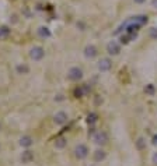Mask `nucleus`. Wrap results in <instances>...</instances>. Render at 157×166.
Instances as JSON below:
<instances>
[{
	"label": "nucleus",
	"mask_w": 157,
	"mask_h": 166,
	"mask_svg": "<svg viewBox=\"0 0 157 166\" xmlns=\"http://www.w3.org/2000/svg\"><path fill=\"white\" fill-rule=\"evenodd\" d=\"M94 103H95V105H101V103H102V98H101L100 95H95V96H94Z\"/></svg>",
	"instance_id": "nucleus-22"
},
{
	"label": "nucleus",
	"mask_w": 157,
	"mask_h": 166,
	"mask_svg": "<svg viewBox=\"0 0 157 166\" xmlns=\"http://www.w3.org/2000/svg\"><path fill=\"white\" fill-rule=\"evenodd\" d=\"M129 41H132L131 39V37H129L128 34H125V35H122V37H121V43H129Z\"/></svg>",
	"instance_id": "nucleus-20"
},
{
	"label": "nucleus",
	"mask_w": 157,
	"mask_h": 166,
	"mask_svg": "<svg viewBox=\"0 0 157 166\" xmlns=\"http://www.w3.org/2000/svg\"><path fill=\"white\" fill-rule=\"evenodd\" d=\"M107 52L110 56H118L121 53V43L116 41H111L107 45Z\"/></svg>",
	"instance_id": "nucleus-5"
},
{
	"label": "nucleus",
	"mask_w": 157,
	"mask_h": 166,
	"mask_svg": "<svg viewBox=\"0 0 157 166\" xmlns=\"http://www.w3.org/2000/svg\"><path fill=\"white\" fill-rule=\"evenodd\" d=\"M89 147L84 145V144H77L76 148H74V156H76L77 159H86L87 156H89Z\"/></svg>",
	"instance_id": "nucleus-3"
},
{
	"label": "nucleus",
	"mask_w": 157,
	"mask_h": 166,
	"mask_svg": "<svg viewBox=\"0 0 157 166\" xmlns=\"http://www.w3.org/2000/svg\"><path fill=\"white\" fill-rule=\"evenodd\" d=\"M154 91H156V88L153 84H147V85L144 87V92H146L147 95H154Z\"/></svg>",
	"instance_id": "nucleus-19"
},
{
	"label": "nucleus",
	"mask_w": 157,
	"mask_h": 166,
	"mask_svg": "<svg viewBox=\"0 0 157 166\" xmlns=\"http://www.w3.org/2000/svg\"><path fill=\"white\" fill-rule=\"evenodd\" d=\"M74 98H83V96H86V93H84V89H83V85H78L74 88Z\"/></svg>",
	"instance_id": "nucleus-18"
},
{
	"label": "nucleus",
	"mask_w": 157,
	"mask_h": 166,
	"mask_svg": "<svg viewBox=\"0 0 157 166\" xmlns=\"http://www.w3.org/2000/svg\"><path fill=\"white\" fill-rule=\"evenodd\" d=\"M97 67H98V70L101 71V73L110 71L111 68H112V62H111V59H108V57H104V59H101L97 63Z\"/></svg>",
	"instance_id": "nucleus-6"
},
{
	"label": "nucleus",
	"mask_w": 157,
	"mask_h": 166,
	"mask_svg": "<svg viewBox=\"0 0 157 166\" xmlns=\"http://www.w3.org/2000/svg\"><path fill=\"white\" fill-rule=\"evenodd\" d=\"M34 161V152L31 149H25L21 153V162L23 163H30V162Z\"/></svg>",
	"instance_id": "nucleus-10"
},
{
	"label": "nucleus",
	"mask_w": 157,
	"mask_h": 166,
	"mask_svg": "<svg viewBox=\"0 0 157 166\" xmlns=\"http://www.w3.org/2000/svg\"><path fill=\"white\" fill-rule=\"evenodd\" d=\"M83 89H84V93H86V95H89L90 91H91V88L89 87V84H84V85H83Z\"/></svg>",
	"instance_id": "nucleus-24"
},
{
	"label": "nucleus",
	"mask_w": 157,
	"mask_h": 166,
	"mask_svg": "<svg viewBox=\"0 0 157 166\" xmlns=\"http://www.w3.org/2000/svg\"><path fill=\"white\" fill-rule=\"evenodd\" d=\"M152 161H153V163L157 165V152L153 153V158H152Z\"/></svg>",
	"instance_id": "nucleus-26"
},
{
	"label": "nucleus",
	"mask_w": 157,
	"mask_h": 166,
	"mask_svg": "<svg viewBox=\"0 0 157 166\" xmlns=\"http://www.w3.org/2000/svg\"><path fill=\"white\" fill-rule=\"evenodd\" d=\"M150 38L152 39H157V28H152L150 29Z\"/></svg>",
	"instance_id": "nucleus-21"
},
{
	"label": "nucleus",
	"mask_w": 157,
	"mask_h": 166,
	"mask_svg": "<svg viewBox=\"0 0 157 166\" xmlns=\"http://www.w3.org/2000/svg\"><path fill=\"white\" fill-rule=\"evenodd\" d=\"M153 7L157 8V0H153Z\"/></svg>",
	"instance_id": "nucleus-29"
},
{
	"label": "nucleus",
	"mask_w": 157,
	"mask_h": 166,
	"mask_svg": "<svg viewBox=\"0 0 157 166\" xmlns=\"http://www.w3.org/2000/svg\"><path fill=\"white\" fill-rule=\"evenodd\" d=\"M76 25H77V28H80V31H84V29H86V25H84L83 21H78Z\"/></svg>",
	"instance_id": "nucleus-23"
},
{
	"label": "nucleus",
	"mask_w": 157,
	"mask_h": 166,
	"mask_svg": "<svg viewBox=\"0 0 157 166\" xmlns=\"http://www.w3.org/2000/svg\"><path fill=\"white\" fill-rule=\"evenodd\" d=\"M68 120H69V116H68V113L66 112H58V113L53 116V123H55L56 126H63V124H66L68 123Z\"/></svg>",
	"instance_id": "nucleus-7"
},
{
	"label": "nucleus",
	"mask_w": 157,
	"mask_h": 166,
	"mask_svg": "<svg viewBox=\"0 0 157 166\" xmlns=\"http://www.w3.org/2000/svg\"><path fill=\"white\" fill-rule=\"evenodd\" d=\"M83 53L87 59H94V57L98 55V49H97V46H94V45H87V46L84 48Z\"/></svg>",
	"instance_id": "nucleus-8"
},
{
	"label": "nucleus",
	"mask_w": 157,
	"mask_h": 166,
	"mask_svg": "<svg viewBox=\"0 0 157 166\" xmlns=\"http://www.w3.org/2000/svg\"><path fill=\"white\" fill-rule=\"evenodd\" d=\"M10 32H11L10 27H7V25H0V38L8 37V35H10Z\"/></svg>",
	"instance_id": "nucleus-17"
},
{
	"label": "nucleus",
	"mask_w": 157,
	"mask_h": 166,
	"mask_svg": "<svg viewBox=\"0 0 157 166\" xmlns=\"http://www.w3.org/2000/svg\"><path fill=\"white\" fill-rule=\"evenodd\" d=\"M16 70H17V74H28L30 73V66L25 64V63H23V64L17 66Z\"/></svg>",
	"instance_id": "nucleus-14"
},
{
	"label": "nucleus",
	"mask_w": 157,
	"mask_h": 166,
	"mask_svg": "<svg viewBox=\"0 0 157 166\" xmlns=\"http://www.w3.org/2000/svg\"><path fill=\"white\" fill-rule=\"evenodd\" d=\"M0 130H2V123H0Z\"/></svg>",
	"instance_id": "nucleus-30"
},
{
	"label": "nucleus",
	"mask_w": 157,
	"mask_h": 166,
	"mask_svg": "<svg viewBox=\"0 0 157 166\" xmlns=\"http://www.w3.org/2000/svg\"><path fill=\"white\" fill-rule=\"evenodd\" d=\"M93 140L97 145H105L108 143V133L104 131V130H100V131H95L93 134Z\"/></svg>",
	"instance_id": "nucleus-1"
},
{
	"label": "nucleus",
	"mask_w": 157,
	"mask_h": 166,
	"mask_svg": "<svg viewBox=\"0 0 157 166\" xmlns=\"http://www.w3.org/2000/svg\"><path fill=\"white\" fill-rule=\"evenodd\" d=\"M135 144H136V149H138V151L146 149V140H144L143 137H139L138 140L135 141Z\"/></svg>",
	"instance_id": "nucleus-15"
},
{
	"label": "nucleus",
	"mask_w": 157,
	"mask_h": 166,
	"mask_svg": "<svg viewBox=\"0 0 157 166\" xmlns=\"http://www.w3.org/2000/svg\"><path fill=\"white\" fill-rule=\"evenodd\" d=\"M97 120H98V114L97 113H94V112H91V113H89L87 114V123L89 124H95L97 123Z\"/></svg>",
	"instance_id": "nucleus-16"
},
{
	"label": "nucleus",
	"mask_w": 157,
	"mask_h": 166,
	"mask_svg": "<svg viewBox=\"0 0 157 166\" xmlns=\"http://www.w3.org/2000/svg\"><path fill=\"white\" fill-rule=\"evenodd\" d=\"M135 3H138V4H143L144 2H146V0H133Z\"/></svg>",
	"instance_id": "nucleus-27"
},
{
	"label": "nucleus",
	"mask_w": 157,
	"mask_h": 166,
	"mask_svg": "<svg viewBox=\"0 0 157 166\" xmlns=\"http://www.w3.org/2000/svg\"><path fill=\"white\" fill-rule=\"evenodd\" d=\"M44 56H45V50H44V48H41V46H34L31 50H30V57H31L34 62L42 60Z\"/></svg>",
	"instance_id": "nucleus-4"
},
{
	"label": "nucleus",
	"mask_w": 157,
	"mask_h": 166,
	"mask_svg": "<svg viewBox=\"0 0 157 166\" xmlns=\"http://www.w3.org/2000/svg\"><path fill=\"white\" fill-rule=\"evenodd\" d=\"M34 144V138L31 135H24V137L20 138V145L24 147V148H30Z\"/></svg>",
	"instance_id": "nucleus-11"
},
{
	"label": "nucleus",
	"mask_w": 157,
	"mask_h": 166,
	"mask_svg": "<svg viewBox=\"0 0 157 166\" xmlns=\"http://www.w3.org/2000/svg\"><path fill=\"white\" fill-rule=\"evenodd\" d=\"M37 34H38V37L42 38V39H46V38L51 37V31L48 27H39L37 29Z\"/></svg>",
	"instance_id": "nucleus-12"
},
{
	"label": "nucleus",
	"mask_w": 157,
	"mask_h": 166,
	"mask_svg": "<svg viewBox=\"0 0 157 166\" xmlns=\"http://www.w3.org/2000/svg\"><path fill=\"white\" fill-rule=\"evenodd\" d=\"M66 144H68V140H66L65 137H58L55 140V147L58 148V149H63V148L66 147Z\"/></svg>",
	"instance_id": "nucleus-13"
},
{
	"label": "nucleus",
	"mask_w": 157,
	"mask_h": 166,
	"mask_svg": "<svg viewBox=\"0 0 157 166\" xmlns=\"http://www.w3.org/2000/svg\"><path fill=\"white\" fill-rule=\"evenodd\" d=\"M63 99H65V98H63V95H58V98H56V101H63Z\"/></svg>",
	"instance_id": "nucleus-28"
},
{
	"label": "nucleus",
	"mask_w": 157,
	"mask_h": 166,
	"mask_svg": "<svg viewBox=\"0 0 157 166\" xmlns=\"http://www.w3.org/2000/svg\"><path fill=\"white\" fill-rule=\"evenodd\" d=\"M81 78H83V70H81L80 67H72L70 70L68 71V80L69 81L76 83V81H80Z\"/></svg>",
	"instance_id": "nucleus-2"
},
{
	"label": "nucleus",
	"mask_w": 157,
	"mask_h": 166,
	"mask_svg": "<svg viewBox=\"0 0 157 166\" xmlns=\"http://www.w3.org/2000/svg\"><path fill=\"white\" fill-rule=\"evenodd\" d=\"M107 158V152H105L102 148H98V149H95L94 152H93V161L94 162H102L104 159Z\"/></svg>",
	"instance_id": "nucleus-9"
},
{
	"label": "nucleus",
	"mask_w": 157,
	"mask_h": 166,
	"mask_svg": "<svg viewBox=\"0 0 157 166\" xmlns=\"http://www.w3.org/2000/svg\"><path fill=\"white\" fill-rule=\"evenodd\" d=\"M152 144H153V145H157V134L153 135V138H152Z\"/></svg>",
	"instance_id": "nucleus-25"
}]
</instances>
